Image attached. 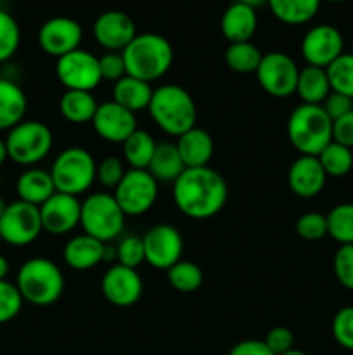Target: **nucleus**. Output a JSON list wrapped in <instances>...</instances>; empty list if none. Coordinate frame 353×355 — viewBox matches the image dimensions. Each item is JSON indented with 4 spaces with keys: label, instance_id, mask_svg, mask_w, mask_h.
Segmentation results:
<instances>
[{
    "label": "nucleus",
    "instance_id": "f257e3e1",
    "mask_svg": "<svg viewBox=\"0 0 353 355\" xmlns=\"http://www.w3.org/2000/svg\"><path fill=\"white\" fill-rule=\"evenodd\" d=\"M227 182L211 166L185 168L173 182V201L185 217L206 220L224 210L227 203Z\"/></svg>",
    "mask_w": 353,
    "mask_h": 355
},
{
    "label": "nucleus",
    "instance_id": "f03ea898",
    "mask_svg": "<svg viewBox=\"0 0 353 355\" xmlns=\"http://www.w3.org/2000/svg\"><path fill=\"white\" fill-rule=\"evenodd\" d=\"M147 111L156 127L173 137H180L196 127V103L183 87L175 83H165L152 90Z\"/></svg>",
    "mask_w": 353,
    "mask_h": 355
},
{
    "label": "nucleus",
    "instance_id": "7ed1b4c3",
    "mask_svg": "<svg viewBox=\"0 0 353 355\" xmlns=\"http://www.w3.org/2000/svg\"><path fill=\"white\" fill-rule=\"evenodd\" d=\"M127 75L151 83L163 78L173 64V47L159 33H137L123 52Z\"/></svg>",
    "mask_w": 353,
    "mask_h": 355
},
{
    "label": "nucleus",
    "instance_id": "20e7f679",
    "mask_svg": "<svg viewBox=\"0 0 353 355\" xmlns=\"http://www.w3.org/2000/svg\"><path fill=\"white\" fill-rule=\"evenodd\" d=\"M16 286L24 302L35 307H51L64 293V274L55 262L33 257L19 267Z\"/></svg>",
    "mask_w": 353,
    "mask_h": 355
},
{
    "label": "nucleus",
    "instance_id": "39448f33",
    "mask_svg": "<svg viewBox=\"0 0 353 355\" xmlns=\"http://www.w3.org/2000/svg\"><path fill=\"white\" fill-rule=\"evenodd\" d=\"M287 139L300 155L318 156L332 141V121L320 104L294 107L287 118Z\"/></svg>",
    "mask_w": 353,
    "mask_h": 355
},
{
    "label": "nucleus",
    "instance_id": "423d86ee",
    "mask_svg": "<svg viewBox=\"0 0 353 355\" xmlns=\"http://www.w3.org/2000/svg\"><path fill=\"white\" fill-rule=\"evenodd\" d=\"M51 175L57 193L78 198L92 187L97 175V162L85 148H66L55 156Z\"/></svg>",
    "mask_w": 353,
    "mask_h": 355
},
{
    "label": "nucleus",
    "instance_id": "0eeeda50",
    "mask_svg": "<svg viewBox=\"0 0 353 355\" xmlns=\"http://www.w3.org/2000/svg\"><path fill=\"white\" fill-rule=\"evenodd\" d=\"M127 215L116 203L113 194L92 193L82 201L80 225L83 232L100 243H111L123 232Z\"/></svg>",
    "mask_w": 353,
    "mask_h": 355
},
{
    "label": "nucleus",
    "instance_id": "6e6552de",
    "mask_svg": "<svg viewBox=\"0 0 353 355\" xmlns=\"http://www.w3.org/2000/svg\"><path fill=\"white\" fill-rule=\"evenodd\" d=\"M3 141L9 159L30 168L51 153L54 146V134L44 121L23 120L7 132Z\"/></svg>",
    "mask_w": 353,
    "mask_h": 355
},
{
    "label": "nucleus",
    "instance_id": "1a4fd4ad",
    "mask_svg": "<svg viewBox=\"0 0 353 355\" xmlns=\"http://www.w3.org/2000/svg\"><path fill=\"white\" fill-rule=\"evenodd\" d=\"M159 184L147 170L128 168L121 182L114 187V200L127 217L144 215L158 200Z\"/></svg>",
    "mask_w": 353,
    "mask_h": 355
},
{
    "label": "nucleus",
    "instance_id": "9d476101",
    "mask_svg": "<svg viewBox=\"0 0 353 355\" xmlns=\"http://www.w3.org/2000/svg\"><path fill=\"white\" fill-rule=\"evenodd\" d=\"M255 75L260 87L269 96L275 99H286L296 92L300 66L286 52L273 51L263 54Z\"/></svg>",
    "mask_w": 353,
    "mask_h": 355
},
{
    "label": "nucleus",
    "instance_id": "9b49d317",
    "mask_svg": "<svg viewBox=\"0 0 353 355\" xmlns=\"http://www.w3.org/2000/svg\"><path fill=\"white\" fill-rule=\"evenodd\" d=\"M44 232L40 208L26 201H12L7 205L0 218V239L12 246H28Z\"/></svg>",
    "mask_w": 353,
    "mask_h": 355
},
{
    "label": "nucleus",
    "instance_id": "f8f14e48",
    "mask_svg": "<svg viewBox=\"0 0 353 355\" xmlns=\"http://www.w3.org/2000/svg\"><path fill=\"white\" fill-rule=\"evenodd\" d=\"M55 76L66 90L92 92L102 82L99 58L89 51L76 49L57 59Z\"/></svg>",
    "mask_w": 353,
    "mask_h": 355
},
{
    "label": "nucleus",
    "instance_id": "ddd939ff",
    "mask_svg": "<svg viewBox=\"0 0 353 355\" xmlns=\"http://www.w3.org/2000/svg\"><path fill=\"white\" fill-rule=\"evenodd\" d=\"M145 262L158 270H168L182 260L183 238L176 227L170 224L152 225L144 236Z\"/></svg>",
    "mask_w": 353,
    "mask_h": 355
},
{
    "label": "nucleus",
    "instance_id": "4468645a",
    "mask_svg": "<svg viewBox=\"0 0 353 355\" xmlns=\"http://www.w3.org/2000/svg\"><path fill=\"white\" fill-rule=\"evenodd\" d=\"M83 28L73 17L55 16L45 21L38 30V45L45 54L59 59L80 49Z\"/></svg>",
    "mask_w": 353,
    "mask_h": 355
},
{
    "label": "nucleus",
    "instance_id": "2eb2a0df",
    "mask_svg": "<svg viewBox=\"0 0 353 355\" xmlns=\"http://www.w3.org/2000/svg\"><path fill=\"white\" fill-rule=\"evenodd\" d=\"M100 291L111 305L120 309L134 307L142 297L144 281L137 269L114 263L100 279Z\"/></svg>",
    "mask_w": 353,
    "mask_h": 355
},
{
    "label": "nucleus",
    "instance_id": "dca6fc26",
    "mask_svg": "<svg viewBox=\"0 0 353 355\" xmlns=\"http://www.w3.org/2000/svg\"><path fill=\"white\" fill-rule=\"evenodd\" d=\"M341 31L332 24H317L305 33L301 40V55L307 64L327 68L343 54Z\"/></svg>",
    "mask_w": 353,
    "mask_h": 355
},
{
    "label": "nucleus",
    "instance_id": "f3484780",
    "mask_svg": "<svg viewBox=\"0 0 353 355\" xmlns=\"http://www.w3.org/2000/svg\"><path fill=\"white\" fill-rule=\"evenodd\" d=\"M92 127L102 141L111 144H123L138 128L135 113L125 110L113 99L99 104L93 114Z\"/></svg>",
    "mask_w": 353,
    "mask_h": 355
},
{
    "label": "nucleus",
    "instance_id": "a211bd4d",
    "mask_svg": "<svg viewBox=\"0 0 353 355\" xmlns=\"http://www.w3.org/2000/svg\"><path fill=\"white\" fill-rule=\"evenodd\" d=\"M38 208H40L42 227L48 234H69L80 225L82 201L71 194L54 193Z\"/></svg>",
    "mask_w": 353,
    "mask_h": 355
},
{
    "label": "nucleus",
    "instance_id": "6ab92c4d",
    "mask_svg": "<svg viewBox=\"0 0 353 355\" xmlns=\"http://www.w3.org/2000/svg\"><path fill=\"white\" fill-rule=\"evenodd\" d=\"M93 37L107 52H123L137 37V26L123 10H106L93 23Z\"/></svg>",
    "mask_w": 353,
    "mask_h": 355
},
{
    "label": "nucleus",
    "instance_id": "aec40b11",
    "mask_svg": "<svg viewBox=\"0 0 353 355\" xmlns=\"http://www.w3.org/2000/svg\"><path fill=\"white\" fill-rule=\"evenodd\" d=\"M327 182V173L317 156L300 155L287 170V186L291 193L303 200L318 196Z\"/></svg>",
    "mask_w": 353,
    "mask_h": 355
},
{
    "label": "nucleus",
    "instance_id": "412c9836",
    "mask_svg": "<svg viewBox=\"0 0 353 355\" xmlns=\"http://www.w3.org/2000/svg\"><path fill=\"white\" fill-rule=\"evenodd\" d=\"M258 28V16L256 9L246 6V3L234 2L225 9L220 21L221 35L227 38L228 44L237 42H251L253 35Z\"/></svg>",
    "mask_w": 353,
    "mask_h": 355
},
{
    "label": "nucleus",
    "instance_id": "4be33fe9",
    "mask_svg": "<svg viewBox=\"0 0 353 355\" xmlns=\"http://www.w3.org/2000/svg\"><path fill=\"white\" fill-rule=\"evenodd\" d=\"M104 248L106 243H100L99 239L82 232L66 243L62 259L73 270H90L104 262Z\"/></svg>",
    "mask_w": 353,
    "mask_h": 355
},
{
    "label": "nucleus",
    "instance_id": "5701e85b",
    "mask_svg": "<svg viewBox=\"0 0 353 355\" xmlns=\"http://www.w3.org/2000/svg\"><path fill=\"white\" fill-rule=\"evenodd\" d=\"M176 149H179L185 168H201L208 166L215 153V142L210 132L204 128L194 127L176 137Z\"/></svg>",
    "mask_w": 353,
    "mask_h": 355
},
{
    "label": "nucleus",
    "instance_id": "b1692460",
    "mask_svg": "<svg viewBox=\"0 0 353 355\" xmlns=\"http://www.w3.org/2000/svg\"><path fill=\"white\" fill-rule=\"evenodd\" d=\"M16 193L21 201L42 207L57 191H55L54 180L48 170L30 166L17 177Z\"/></svg>",
    "mask_w": 353,
    "mask_h": 355
},
{
    "label": "nucleus",
    "instance_id": "393cba45",
    "mask_svg": "<svg viewBox=\"0 0 353 355\" xmlns=\"http://www.w3.org/2000/svg\"><path fill=\"white\" fill-rule=\"evenodd\" d=\"M28 110V97L16 82L0 78V132L16 127L24 120Z\"/></svg>",
    "mask_w": 353,
    "mask_h": 355
},
{
    "label": "nucleus",
    "instance_id": "a878e982",
    "mask_svg": "<svg viewBox=\"0 0 353 355\" xmlns=\"http://www.w3.org/2000/svg\"><path fill=\"white\" fill-rule=\"evenodd\" d=\"M151 83L138 80L135 76L125 75L113 87V101L123 106L125 110L137 114L138 111H144L149 107L152 97Z\"/></svg>",
    "mask_w": 353,
    "mask_h": 355
},
{
    "label": "nucleus",
    "instance_id": "bb28decb",
    "mask_svg": "<svg viewBox=\"0 0 353 355\" xmlns=\"http://www.w3.org/2000/svg\"><path fill=\"white\" fill-rule=\"evenodd\" d=\"M183 170H185V165H183L179 149H176V144L159 142L147 166V172L158 180V184H173L182 175Z\"/></svg>",
    "mask_w": 353,
    "mask_h": 355
},
{
    "label": "nucleus",
    "instance_id": "cd10ccee",
    "mask_svg": "<svg viewBox=\"0 0 353 355\" xmlns=\"http://www.w3.org/2000/svg\"><path fill=\"white\" fill-rule=\"evenodd\" d=\"M99 103L92 92L83 90H66L59 99V113L69 123H92Z\"/></svg>",
    "mask_w": 353,
    "mask_h": 355
},
{
    "label": "nucleus",
    "instance_id": "c85d7f7f",
    "mask_svg": "<svg viewBox=\"0 0 353 355\" xmlns=\"http://www.w3.org/2000/svg\"><path fill=\"white\" fill-rule=\"evenodd\" d=\"M303 104H322L325 97L331 94V83H329L325 68L307 64L300 68L298 75L296 92Z\"/></svg>",
    "mask_w": 353,
    "mask_h": 355
},
{
    "label": "nucleus",
    "instance_id": "c756f323",
    "mask_svg": "<svg viewBox=\"0 0 353 355\" xmlns=\"http://www.w3.org/2000/svg\"><path fill=\"white\" fill-rule=\"evenodd\" d=\"M320 3L322 0H269L266 6L280 23L300 26L317 16Z\"/></svg>",
    "mask_w": 353,
    "mask_h": 355
},
{
    "label": "nucleus",
    "instance_id": "7c9ffc66",
    "mask_svg": "<svg viewBox=\"0 0 353 355\" xmlns=\"http://www.w3.org/2000/svg\"><path fill=\"white\" fill-rule=\"evenodd\" d=\"M123 162L134 170H147L158 142L149 132L137 130L123 142Z\"/></svg>",
    "mask_w": 353,
    "mask_h": 355
},
{
    "label": "nucleus",
    "instance_id": "2f4dec72",
    "mask_svg": "<svg viewBox=\"0 0 353 355\" xmlns=\"http://www.w3.org/2000/svg\"><path fill=\"white\" fill-rule=\"evenodd\" d=\"M263 54L253 42H237V44H228L225 51V64L228 69L241 75L256 73Z\"/></svg>",
    "mask_w": 353,
    "mask_h": 355
},
{
    "label": "nucleus",
    "instance_id": "473e14b6",
    "mask_svg": "<svg viewBox=\"0 0 353 355\" xmlns=\"http://www.w3.org/2000/svg\"><path fill=\"white\" fill-rule=\"evenodd\" d=\"M166 277L172 288L179 293H194L203 286L204 274L197 263L190 260H180L166 270Z\"/></svg>",
    "mask_w": 353,
    "mask_h": 355
},
{
    "label": "nucleus",
    "instance_id": "72a5a7b5",
    "mask_svg": "<svg viewBox=\"0 0 353 355\" xmlns=\"http://www.w3.org/2000/svg\"><path fill=\"white\" fill-rule=\"evenodd\" d=\"M317 158L327 177H345L353 168V151L336 141L329 142Z\"/></svg>",
    "mask_w": 353,
    "mask_h": 355
},
{
    "label": "nucleus",
    "instance_id": "f704fd0d",
    "mask_svg": "<svg viewBox=\"0 0 353 355\" xmlns=\"http://www.w3.org/2000/svg\"><path fill=\"white\" fill-rule=\"evenodd\" d=\"M327 236L339 245H353V203H339L325 215Z\"/></svg>",
    "mask_w": 353,
    "mask_h": 355
},
{
    "label": "nucleus",
    "instance_id": "c9c22d12",
    "mask_svg": "<svg viewBox=\"0 0 353 355\" xmlns=\"http://www.w3.org/2000/svg\"><path fill=\"white\" fill-rule=\"evenodd\" d=\"M332 92L343 94L353 99V55L343 52L332 64L325 68Z\"/></svg>",
    "mask_w": 353,
    "mask_h": 355
},
{
    "label": "nucleus",
    "instance_id": "e433bc0d",
    "mask_svg": "<svg viewBox=\"0 0 353 355\" xmlns=\"http://www.w3.org/2000/svg\"><path fill=\"white\" fill-rule=\"evenodd\" d=\"M21 44V30L14 16L0 9V62H6L17 52Z\"/></svg>",
    "mask_w": 353,
    "mask_h": 355
},
{
    "label": "nucleus",
    "instance_id": "4c0bfd02",
    "mask_svg": "<svg viewBox=\"0 0 353 355\" xmlns=\"http://www.w3.org/2000/svg\"><path fill=\"white\" fill-rule=\"evenodd\" d=\"M294 229L305 241H320L327 236V218L318 211H308L298 217Z\"/></svg>",
    "mask_w": 353,
    "mask_h": 355
},
{
    "label": "nucleus",
    "instance_id": "58836bf2",
    "mask_svg": "<svg viewBox=\"0 0 353 355\" xmlns=\"http://www.w3.org/2000/svg\"><path fill=\"white\" fill-rule=\"evenodd\" d=\"M23 297L14 283H9L7 279L0 281V324L10 322L19 315L23 309Z\"/></svg>",
    "mask_w": 353,
    "mask_h": 355
},
{
    "label": "nucleus",
    "instance_id": "ea45409f",
    "mask_svg": "<svg viewBox=\"0 0 353 355\" xmlns=\"http://www.w3.org/2000/svg\"><path fill=\"white\" fill-rule=\"evenodd\" d=\"M116 262L120 266L137 269L145 262L144 241L138 236H125L116 246Z\"/></svg>",
    "mask_w": 353,
    "mask_h": 355
},
{
    "label": "nucleus",
    "instance_id": "a19ab883",
    "mask_svg": "<svg viewBox=\"0 0 353 355\" xmlns=\"http://www.w3.org/2000/svg\"><path fill=\"white\" fill-rule=\"evenodd\" d=\"M332 336L346 350H353V307H343L332 319Z\"/></svg>",
    "mask_w": 353,
    "mask_h": 355
},
{
    "label": "nucleus",
    "instance_id": "79ce46f5",
    "mask_svg": "<svg viewBox=\"0 0 353 355\" xmlns=\"http://www.w3.org/2000/svg\"><path fill=\"white\" fill-rule=\"evenodd\" d=\"M127 173L123 159L116 158V156H107L102 162L97 163V175L96 179L99 180L100 186L113 189L121 182L123 175Z\"/></svg>",
    "mask_w": 353,
    "mask_h": 355
},
{
    "label": "nucleus",
    "instance_id": "37998d69",
    "mask_svg": "<svg viewBox=\"0 0 353 355\" xmlns=\"http://www.w3.org/2000/svg\"><path fill=\"white\" fill-rule=\"evenodd\" d=\"M332 267L338 283L346 290H353V245L339 246Z\"/></svg>",
    "mask_w": 353,
    "mask_h": 355
},
{
    "label": "nucleus",
    "instance_id": "c03bdc74",
    "mask_svg": "<svg viewBox=\"0 0 353 355\" xmlns=\"http://www.w3.org/2000/svg\"><path fill=\"white\" fill-rule=\"evenodd\" d=\"M263 342L275 355H282L294 349V335L286 326H275L270 329Z\"/></svg>",
    "mask_w": 353,
    "mask_h": 355
},
{
    "label": "nucleus",
    "instance_id": "a18cd8bd",
    "mask_svg": "<svg viewBox=\"0 0 353 355\" xmlns=\"http://www.w3.org/2000/svg\"><path fill=\"white\" fill-rule=\"evenodd\" d=\"M100 75L102 80H109V82H118L127 75V68H125V61L121 52H106L102 58H99Z\"/></svg>",
    "mask_w": 353,
    "mask_h": 355
},
{
    "label": "nucleus",
    "instance_id": "49530a36",
    "mask_svg": "<svg viewBox=\"0 0 353 355\" xmlns=\"http://www.w3.org/2000/svg\"><path fill=\"white\" fill-rule=\"evenodd\" d=\"M320 106L322 110L325 111V114L331 118V121H336L353 110V99L352 97H346L343 96V94L332 92L331 90V94L325 97V101Z\"/></svg>",
    "mask_w": 353,
    "mask_h": 355
},
{
    "label": "nucleus",
    "instance_id": "de8ad7c7",
    "mask_svg": "<svg viewBox=\"0 0 353 355\" xmlns=\"http://www.w3.org/2000/svg\"><path fill=\"white\" fill-rule=\"evenodd\" d=\"M332 141L353 149V110L332 121Z\"/></svg>",
    "mask_w": 353,
    "mask_h": 355
},
{
    "label": "nucleus",
    "instance_id": "09e8293b",
    "mask_svg": "<svg viewBox=\"0 0 353 355\" xmlns=\"http://www.w3.org/2000/svg\"><path fill=\"white\" fill-rule=\"evenodd\" d=\"M228 355H275L263 340H242L235 343Z\"/></svg>",
    "mask_w": 353,
    "mask_h": 355
},
{
    "label": "nucleus",
    "instance_id": "8fccbe9b",
    "mask_svg": "<svg viewBox=\"0 0 353 355\" xmlns=\"http://www.w3.org/2000/svg\"><path fill=\"white\" fill-rule=\"evenodd\" d=\"M7 274H9V260L0 253V281L7 279Z\"/></svg>",
    "mask_w": 353,
    "mask_h": 355
},
{
    "label": "nucleus",
    "instance_id": "3c124183",
    "mask_svg": "<svg viewBox=\"0 0 353 355\" xmlns=\"http://www.w3.org/2000/svg\"><path fill=\"white\" fill-rule=\"evenodd\" d=\"M235 2L246 3V6H249V7H253V9H256V7L266 6V3H269V0H235Z\"/></svg>",
    "mask_w": 353,
    "mask_h": 355
},
{
    "label": "nucleus",
    "instance_id": "603ef678",
    "mask_svg": "<svg viewBox=\"0 0 353 355\" xmlns=\"http://www.w3.org/2000/svg\"><path fill=\"white\" fill-rule=\"evenodd\" d=\"M9 158V156H7V148H6V141H3V139H0V166L3 165V162H6V159Z\"/></svg>",
    "mask_w": 353,
    "mask_h": 355
},
{
    "label": "nucleus",
    "instance_id": "864d4df0",
    "mask_svg": "<svg viewBox=\"0 0 353 355\" xmlns=\"http://www.w3.org/2000/svg\"><path fill=\"white\" fill-rule=\"evenodd\" d=\"M7 205H9V203H6V201H3V198H0V218H2L3 211H6V208H7Z\"/></svg>",
    "mask_w": 353,
    "mask_h": 355
},
{
    "label": "nucleus",
    "instance_id": "5fc2aeb1",
    "mask_svg": "<svg viewBox=\"0 0 353 355\" xmlns=\"http://www.w3.org/2000/svg\"><path fill=\"white\" fill-rule=\"evenodd\" d=\"M282 355H307L305 352H301V350H296V349H293V350H289V352H286V354H282Z\"/></svg>",
    "mask_w": 353,
    "mask_h": 355
},
{
    "label": "nucleus",
    "instance_id": "6e6d98bb",
    "mask_svg": "<svg viewBox=\"0 0 353 355\" xmlns=\"http://www.w3.org/2000/svg\"><path fill=\"white\" fill-rule=\"evenodd\" d=\"M325 2H332V3H339V2H345V0H325Z\"/></svg>",
    "mask_w": 353,
    "mask_h": 355
},
{
    "label": "nucleus",
    "instance_id": "4d7b16f0",
    "mask_svg": "<svg viewBox=\"0 0 353 355\" xmlns=\"http://www.w3.org/2000/svg\"><path fill=\"white\" fill-rule=\"evenodd\" d=\"M350 54H352V55H353V42H352V51H350Z\"/></svg>",
    "mask_w": 353,
    "mask_h": 355
}]
</instances>
